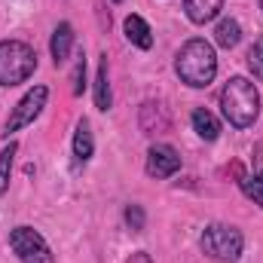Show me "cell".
I'll return each mask as SVG.
<instances>
[{
  "label": "cell",
  "mask_w": 263,
  "mask_h": 263,
  "mask_svg": "<svg viewBox=\"0 0 263 263\" xmlns=\"http://www.w3.org/2000/svg\"><path fill=\"white\" fill-rule=\"evenodd\" d=\"M220 110H223L227 123L236 126V129L254 126L257 117H260V92H257V86L251 80H245V77H233L220 92Z\"/></svg>",
  "instance_id": "cell-1"
},
{
  "label": "cell",
  "mask_w": 263,
  "mask_h": 263,
  "mask_svg": "<svg viewBox=\"0 0 263 263\" xmlns=\"http://www.w3.org/2000/svg\"><path fill=\"white\" fill-rule=\"evenodd\" d=\"M175 70L181 77V83L193 86V89H205L211 86L214 73H217V55H214V46L202 37H193L181 46L178 59H175Z\"/></svg>",
  "instance_id": "cell-2"
},
{
  "label": "cell",
  "mask_w": 263,
  "mask_h": 263,
  "mask_svg": "<svg viewBox=\"0 0 263 263\" xmlns=\"http://www.w3.org/2000/svg\"><path fill=\"white\" fill-rule=\"evenodd\" d=\"M37 70V52L22 40L0 43V86H18Z\"/></svg>",
  "instance_id": "cell-3"
},
{
  "label": "cell",
  "mask_w": 263,
  "mask_h": 263,
  "mask_svg": "<svg viewBox=\"0 0 263 263\" xmlns=\"http://www.w3.org/2000/svg\"><path fill=\"white\" fill-rule=\"evenodd\" d=\"M202 251L211 257V260H220V263H236L242 257V248H245V239L236 227L230 223H208L202 239H199Z\"/></svg>",
  "instance_id": "cell-4"
},
{
  "label": "cell",
  "mask_w": 263,
  "mask_h": 263,
  "mask_svg": "<svg viewBox=\"0 0 263 263\" xmlns=\"http://www.w3.org/2000/svg\"><path fill=\"white\" fill-rule=\"evenodd\" d=\"M9 245H12V251L18 254L22 263H55L46 239L31 227H15L9 233Z\"/></svg>",
  "instance_id": "cell-5"
},
{
  "label": "cell",
  "mask_w": 263,
  "mask_h": 263,
  "mask_svg": "<svg viewBox=\"0 0 263 263\" xmlns=\"http://www.w3.org/2000/svg\"><path fill=\"white\" fill-rule=\"evenodd\" d=\"M46 98H49V89H46V86H34L31 92H25L22 101L12 107V114H9V120H6V135L31 126V123L40 117V110L46 107Z\"/></svg>",
  "instance_id": "cell-6"
},
{
  "label": "cell",
  "mask_w": 263,
  "mask_h": 263,
  "mask_svg": "<svg viewBox=\"0 0 263 263\" xmlns=\"http://www.w3.org/2000/svg\"><path fill=\"white\" fill-rule=\"evenodd\" d=\"M181 168V156L168 144H153L147 150V175L150 178H172Z\"/></svg>",
  "instance_id": "cell-7"
},
{
  "label": "cell",
  "mask_w": 263,
  "mask_h": 263,
  "mask_svg": "<svg viewBox=\"0 0 263 263\" xmlns=\"http://www.w3.org/2000/svg\"><path fill=\"white\" fill-rule=\"evenodd\" d=\"M92 150H95V141H92L89 120H80L77 123V132H73V168L86 165L92 159Z\"/></svg>",
  "instance_id": "cell-8"
},
{
  "label": "cell",
  "mask_w": 263,
  "mask_h": 263,
  "mask_svg": "<svg viewBox=\"0 0 263 263\" xmlns=\"http://www.w3.org/2000/svg\"><path fill=\"white\" fill-rule=\"evenodd\" d=\"M220 9H223V0H184V12L193 25H205L217 18Z\"/></svg>",
  "instance_id": "cell-9"
},
{
  "label": "cell",
  "mask_w": 263,
  "mask_h": 263,
  "mask_svg": "<svg viewBox=\"0 0 263 263\" xmlns=\"http://www.w3.org/2000/svg\"><path fill=\"white\" fill-rule=\"evenodd\" d=\"M70 46H73V28H70L67 22H62V25L52 31V40H49V52H52V62H55V65L67 62Z\"/></svg>",
  "instance_id": "cell-10"
},
{
  "label": "cell",
  "mask_w": 263,
  "mask_h": 263,
  "mask_svg": "<svg viewBox=\"0 0 263 263\" xmlns=\"http://www.w3.org/2000/svg\"><path fill=\"white\" fill-rule=\"evenodd\" d=\"M123 28H126V37H129L138 49H150L153 46V31H150V25L141 15H129Z\"/></svg>",
  "instance_id": "cell-11"
},
{
  "label": "cell",
  "mask_w": 263,
  "mask_h": 263,
  "mask_svg": "<svg viewBox=\"0 0 263 263\" xmlns=\"http://www.w3.org/2000/svg\"><path fill=\"white\" fill-rule=\"evenodd\" d=\"M214 40H217V46L233 49V46L242 40V28H239V22H236V18H220L217 28H214Z\"/></svg>",
  "instance_id": "cell-12"
},
{
  "label": "cell",
  "mask_w": 263,
  "mask_h": 263,
  "mask_svg": "<svg viewBox=\"0 0 263 263\" xmlns=\"http://www.w3.org/2000/svg\"><path fill=\"white\" fill-rule=\"evenodd\" d=\"M110 80H107V55H101L98 65V77H95V104L98 110H110Z\"/></svg>",
  "instance_id": "cell-13"
},
{
  "label": "cell",
  "mask_w": 263,
  "mask_h": 263,
  "mask_svg": "<svg viewBox=\"0 0 263 263\" xmlns=\"http://www.w3.org/2000/svg\"><path fill=\"white\" fill-rule=\"evenodd\" d=\"M190 123H193V129H196L199 138H205V141H214L217 138V132H220V126H217V120L205 110V107H196L193 110V117H190Z\"/></svg>",
  "instance_id": "cell-14"
},
{
  "label": "cell",
  "mask_w": 263,
  "mask_h": 263,
  "mask_svg": "<svg viewBox=\"0 0 263 263\" xmlns=\"http://www.w3.org/2000/svg\"><path fill=\"white\" fill-rule=\"evenodd\" d=\"M15 144H9L6 150H0V193H6L9 187V172H12V156H15Z\"/></svg>",
  "instance_id": "cell-15"
},
{
  "label": "cell",
  "mask_w": 263,
  "mask_h": 263,
  "mask_svg": "<svg viewBox=\"0 0 263 263\" xmlns=\"http://www.w3.org/2000/svg\"><path fill=\"white\" fill-rule=\"evenodd\" d=\"M239 187H242V193H245V196L254 199V202L263 208V178H257V175H254V178H242V181H239Z\"/></svg>",
  "instance_id": "cell-16"
},
{
  "label": "cell",
  "mask_w": 263,
  "mask_h": 263,
  "mask_svg": "<svg viewBox=\"0 0 263 263\" xmlns=\"http://www.w3.org/2000/svg\"><path fill=\"white\" fill-rule=\"evenodd\" d=\"M248 67H251V73H254L257 80H263V37L248 49Z\"/></svg>",
  "instance_id": "cell-17"
},
{
  "label": "cell",
  "mask_w": 263,
  "mask_h": 263,
  "mask_svg": "<svg viewBox=\"0 0 263 263\" xmlns=\"http://www.w3.org/2000/svg\"><path fill=\"white\" fill-rule=\"evenodd\" d=\"M83 77H86V62L80 59V62H77V73H73V80H77V83H73V95L83 92Z\"/></svg>",
  "instance_id": "cell-18"
},
{
  "label": "cell",
  "mask_w": 263,
  "mask_h": 263,
  "mask_svg": "<svg viewBox=\"0 0 263 263\" xmlns=\"http://www.w3.org/2000/svg\"><path fill=\"white\" fill-rule=\"evenodd\" d=\"M126 220H129L135 230H141V223H144V214H141V208H138V205H132L129 211H126Z\"/></svg>",
  "instance_id": "cell-19"
},
{
  "label": "cell",
  "mask_w": 263,
  "mask_h": 263,
  "mask_svg": "<svg viewBox=\"0 0 263 263\" xmlns=\"http://www.w3.org/2000/svg\"><path fill=\"white\" fill-rule=\"evenodd\" d=\"M251 165H254V172H257V178H263V144L254 147V156H251Z\"/></svg>",
  "instance_id": "cell-20"
},
{
  "label": "cell",
  "mask_w": 263,
  "mask_h": 263,
  "mask_svg": "<svg viewBox=\"0 0 263 263\" xmlns=\"http://www.w3.org/2000/svg\"><path fill=\"white\" fill-rule=\"evenodd\" d=\"M126 263H153V260H150V257H147L144 251H138V254H132V257H129Z\"/></svg>",
  "instance_id": "cell-21"
},
{
  "label": "cell",
  "mask_w": 263,
  "mask_h": 263,
  "mask_svg": "<svg viewBox=\"0 0 263 263\" xmlns=\"http://www.w3.org/2000/svg\"><path fill=\"white\" fill-rule=\"evenodd\" d=\"M114 3H123V0H114Z\"/></svg>",
  "instance_id": "cell-22"
},
{
  "label": "cell",
  "mask_w": 263,
  "mask_h": 263,
  "mask_svg": "<svg viewBox=\"0 0 263 263\" xmlns=\"http://www.w3.org/2000/svg\"><path fill=\"white\" fill-rule=\"evenodd\" d=\"M260 9H263V0H260Z\"/></svg>",
  "instance_id": "cell-23"
}]
</instances>
